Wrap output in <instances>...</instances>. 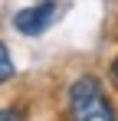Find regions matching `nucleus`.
Wrapping results in <instances>:
<instances>
[{
  "label": "nucleus",
  "mask_w": 118,
  "mask_h": 121,
  "mask_svg": "<svg viewBox=\"0 0 118 121\" xmlns=\"http://www.w3.org/2000/svg\"><path fill=\"white\" fill-rule=\"evenodd\" d=\"M108 79H112V85L118 88V56H115V62H112V69H108Z\"/></svg>",
  "instance_id": "39448f33"
},
{
  "label": "nucleus",
  "mask_w": 118,
  "mask_h": 121,
  "mask_svg": "<svg viewBox=\"0 0 118 121\" xmlns=\"http://www.w3.org/2000/svg\"><path fill=\"white\" fill-rule=\"evenodd\" d=\"M0 121H26V115L17 105H7V108H0Z\"/></svg>",
  "instance_id": "20e7f679"
},
{
  "label": "nucleus",
  "mask_w": 118,
  "mask_h": 121,
  "mask_svg": "<svg viewBox=\"0 0 118 121\" xmlns=\"http://www.w3.org/2000/svg\"><path fill=\"white\" fill-rule=\"evenodd\" d=\"M66 118L69 121H118L112 101L95 75H82L69 85L66 95Z\"/></svg>",
  "instance_id": "f257e3e1"
},
{
  "label": "nucleus",
  "mask_w": 118,
  "mask_h": 121,
  "mask_svg": "<svg viewBox=\"0 0 118 121\" xmlns=\"http://www.w3.org/2000/svg\"><path fill=\"white\" fill-rule=\"evenodd\" d=\"M53 20H56V0H39L13 13V30H20L23 36H39Z\"/></svg>",
  "instance_id": "f03ea898"
},
{
  "label": "nucleus",
  "mask_w": 118,
  "mask_h": 121,
  "mask_svg": "<svg viewBox=\"0 0 118 121\" xmlns=\"http://www.w3.org/2000/svg\"><path fill=\"white\" fill-rule=\"evenodd\" d=\"M13 79V59H10V52H7V46L0 43V85L3 82Z\"/></svg>",
  "instance_id": "7ed1b4c3"
}]
</instances>
